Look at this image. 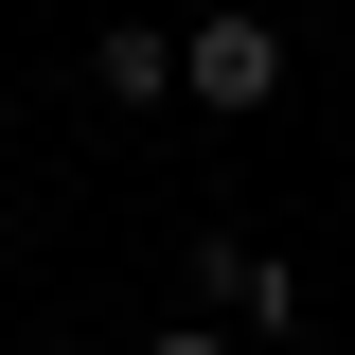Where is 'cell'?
Instances as JSON below:
<instances>
[{"label": "cell", "instance_id": "obj_3", "mask_svg": "<svg viewBox=\"0 0 355 355\" xmlns=\"http://www.w3.org/2000/svg\"><path fill=\"white\" fill-rule=\"evenodd\" d=\"M89 71H107V107H160V89H178V36H160V18H107Z\"/></svg>", "mask_w": 355, "mask_h": 355}, {"label": "cell", "instance_id": "obj_4", "mask_svg": "<svg viewBox=\"0 0 355 355\" xmlns=\"http://www.w3.org/2000/svg\"><path fill=\"white\" fill-rule=\"evenodd\" d=\"M142 355H249V338H231V320H160Z\"/></svg>", "mask_w": 355, "mask_h": 355}, {"label": "cell", "instance_id": "obj_5", "mask_svg": "<svg viewBox=\"0 0 355 355\" xmlns=\"http://www.w3.org/2000/svg\"><path fill=\"white\" fill-rule=\"evenodd\" d=\"M0 142H18V89H0Z\"/></svg>", "mask_w": 355, "mask_h": 355}, {"label": "cell", "instance_id": "obj_2", "mask_svg": "<svg viewBox=\"0 0 355 355\" xmlns=\"http://www.w3.org/2000/svg\"><path fill=\"white\" fill-rule=\"evenodd\" d=\"M178 89H196V107H266V89H284V36H266V18H196V36H178Z\"/></svg>", "mask_w": 355, "mask_h": 355}, {"label": "cell", "instance_id": "obj_1", "mask_svg": "<svg viewBox=\"0 0 355 355\" xmlns=\"http://www.w3.org/2000/svg\"><path fill=\"white\" fill-rule=\"evenodd\" d=\"M178 284H196V320H231V338H302V266H284V249H249V231H214Z\"/></svg>", "mask_w": 355, "mask_h": 355}]
</instances>
